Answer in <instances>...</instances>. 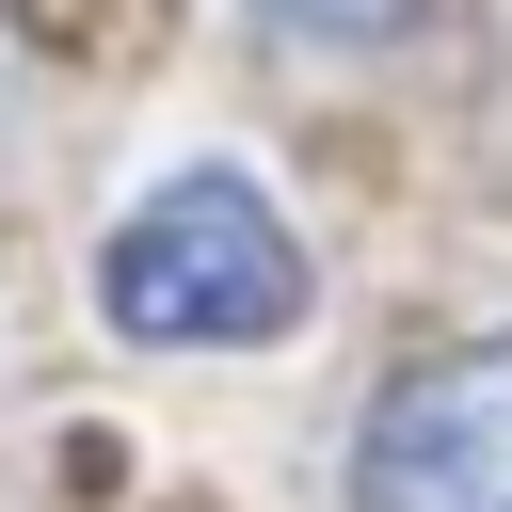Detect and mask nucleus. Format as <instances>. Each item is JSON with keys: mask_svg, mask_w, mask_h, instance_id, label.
<instances>
[{"mask_svg": "<svg viewBox=\"0 0 512 512\" xmlns=\"http://www.w3.org/2000/svg\"><path fill=\"white\" fill-rule=\"evenodd\" d=\"M304 304H320L304 224L224 160L128 192L112 240H96V320L128 352H272V336H304Z\"/></svg>", "mask_w": 512, "mask_h": 512, "instance_id": "1", "label": "nucleus"}, {"mask_svg": "<svg viewBox=\"0 0 512 512\" xmlns=\"http://www.w3.org/2000/svg\"><path fill=\"white\" fill-rule=\"evenodd\" d=\"M352 512H512V336H448L352 416Z\"/></svg>", "mask_w": 512, "mask_h": 512, "instance_id": "2", "label": "nucleus"}, {"mask_svg": "<svg viewBox=\"0 0 512 512\" xmlns=\"http://www.w3.org/2000/svg\"><path fill=\"white\" fill-rule=\"evenodd\" d=\"M256 32H288V48H384V32H416L432 0H240Z\"/></svg>", "mask_w": 512, "mask_h": 512, "instance_id": "3", "label": "nucleus"}]
</instances>
